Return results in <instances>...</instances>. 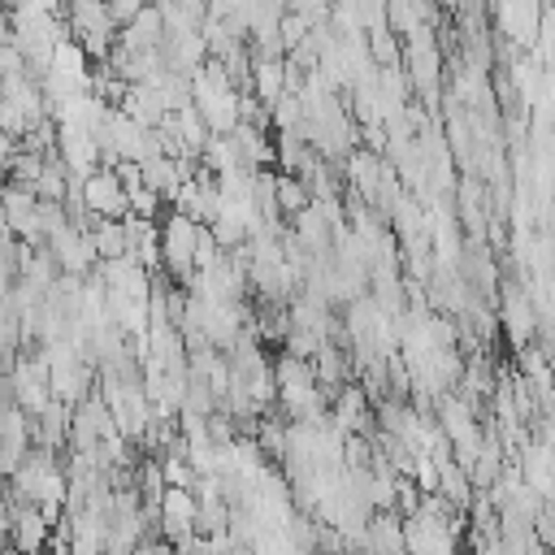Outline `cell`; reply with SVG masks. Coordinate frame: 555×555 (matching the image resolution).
<instances>
[{
	"label": "cell",
	"instance_id": "cell-1",
	"mask_svg": "<svg viewBox=\"0 0 555 555\" xmlns=\"http://www.w3.org/2000/svg\"><path fill=\"white\" fill-rule=\"evenodd\" d=\"M195 238H199V221L186 217L182 208H169V217L160 221V243H165V269L173 278H191L195 273Z\"/></svg>",
	"mask_w": 555,
	"mask_h": 555
},
{
	"label": "cell",
	"instance_id": "cell-7",
	"mask_svg": "<svg viewBox=\"0 0 555 555\" xmlns=\"http://www.w3.org/2000/svg\"><path fill=\"white\" fill-rule=\"evenodd\" d=\"M165 39H169V22H165V9H160L156 0H147V4H143V13H139L130 26H121V30H117V43H121V48H130V52L160 48Z\"/></svg>",
	"mask_w": 555,
	"mask_h": 555
},
{
	"label": "cell",
	"instance_id": "cell-11",
	"mask_svg": "<svg viewBox=\"0 0 555 555\" xmlns=\"http://www.w3.org/2000/svg\"><path fill=\"white\" fill-rule=\"evenodd\" d=\"M308 204H312V186H308L299 173L278 169V208H282V217H295V212H304Z\"/></svg>",
	"mask_w": 555,
	"mask_h": 555
},
{
	"label": "cell",
	"instance_id": "cell-9",
	"mask_svg": "<svg viewBox=\"0 0 555 555\" xmlns=\"http://www.w3.org/2000/svg\"><path fill=\"white\" fill-rule=\"evenodd\" d=\"M195 104L208 117L212 134H234L238 121H243V95H238V87L234 91H217V95H199Z\"/></svg>",
	"mask_w": 555,
	"mask_h": 555
},
{
	"label": "cell",
	"instance_id": "cell-5",
	"mask_svg": "<svg viewBox=\"0 0 555 555\" xmlns=\"http://www.w3.org/2000/svg\"><path fill=\"white\" fill-rule=\"evenodd\" d=\"M30 451H35V416L9 395V408H4V442H0V464H4V473L13 477L17 464H22Z\"/></svg>",
	"mask_w": 555,
	"mask_h": 555
},
{
	"label": "cell",
	"instance_id": "cell-13",
	"mask_svg": "<svg viewBox=\"0 0 555 555\" xmlns=\"http://www.w3.org/2000/svg\"><path fill=\"white\" fill-rule=\"evenodd\" d=\"M369 48L377 65H403V35H395L390 26H373L369 30Z\"/></svg>",
	"mask_w": 555,
	"mask_h": 555
},
{
	"label": "cell",
	"instance_id": "cell-4",
	"mask_svg": "<svg viewBox=\"0 0 555 555\" xmlns=\"http://www.w3.org/2000/svg\"><path fill=\"white\" fill-rule=\"evenodd\" d=\"M4 225L26 238V243H43V230H39V191L30 182H9L4 186Z\"/></svg>",
	"mask_w": 555,
	"mask_h": 555
},
{
	"label": "cell",
	"instance_id": "cell-8",
	"mask_svg": "<svg viewBox=\"0 0 555 555\" xmlns=\"http://www.w3.org/2000/svg\"><path fill=\"white\" fill-rule=\"evenodd\" d=\"M117 108H126L139 126H160L165 113H173V108L165 104V95H160L156 82H130V91H126V100H121Z\"/></svg>",
	"mask_w": 555,
	"mask_h": 555
},
{
	"label": "cell",
	"instance_id": "cell-17",
	"mask_svg": "<svg viewBox=\"0 0 555 555\" xmlns=\"http://www.w3.org/2000/svg\"><path fill=\"white\" fill-rule=\"evenodd\" d=\"M113 4V17H117V26H130L139 13H143V4L147 0H108Z\"/></svg>",
	"mask_w": 555,
	"mask_h": 555
},
{
	"label": "cell",
	"instance_id": "cell-16",
	"mask_svg": "<svg viewBox=\"0 0 555 555\" xmlns=\"http://www.w3.org/2000/svg\"><path fill=\"white\" fill-rule=\"evenodd\" d=\"M160 199H165L160 191H152V186H139V191L130 195V208H134L139 217H156V212H160Z\"/></svg>",
	"mask_w": 555,
	"mask_h": 555
},
{
	"label": "cell",
	"instance_id": "cell-15",
	"mask_svg": "<svg viewBox=\"0 0 555 555\" xmlns=\"http://www.w3.org/2000/svg\"><path fill=\"white\" fill-rule=\"evenodd\" d=\"M43 165H48V156L43 152H30V147H22L17 156H9V182H39V173H43Z\"/></svg>",
	"mask_w": 555,
	"mask_h": 555
},
{
	"label": "cell",
	"instance_id": "cell-2",
	"mask_svg": "<svg viewBox=\"0 0 555 555\" xmlns=\"http://www.w3.org/2000/svg\"><path fill=\"white\" fill-rule=\"evenodd\" d=\"M499 325H503V334H507V343H512L516 351L538 338V304H533L529 286L503 282V295H499Z\"/></svg>",
	"mask_w": 555,
	"mask_h": 555
},
{
	"label": "cell",
	"instance_id": "cell-10",
	"mask_svg": "<svg viewBox=\"0 0 555 555\" xmlns=\"http://www.w3.org/2000/svg\"><path fill=\"white\" fill-rule=\"evenodd\" d=\"M286 91V56H256L251 65V95L260 104H273Z\"/></svg>",
	"mask_w": 555,
	"mask_h": 555
},
{
	"label": "cell",
	"instance_id": "cell-18",
	"mask_svg": "<svg viewBox=\"0 0 555 555\" xmlns=\"http://www.w3.org/2000/svg\"><path fill=\"white\" fill-rule=\"evenodd\" d=\"M542 4H546V9H555V0H542Z\"/></svg>",
	"mask_w": 555,
	"mask_h": 555
},
{
	"label": "cell",
	"instance_id": "cell-12",
	"mask_svg": "<svg viewBox=\"0 0 555 555\" xmlns=\"http://www.w3.org/2000/svg\"><path fill=\"white\" fill-rule=\"evenodd\" d=\"M95 247H100V260L126 256V251H130V230H126V217H104V221L95 225Z\"/></svg>",
	"mask_w": 555,
	"mask_h": 555
},
{
	"label": "cell",
	"instance_id": "cell-6",
	"mask_svg": "<svg viewBox=\"0 0 555 555\" xmlns=\"http://www.w3.org/2000/svg\"><path fill=\"white\" fill-rule=\"evenodd\" d=\"M195 520H199V494L191 486H169L160 499V533L178 542L195 533Z\"/></svg>",
	"mask_w": 555,
	"mask_h": 555
},
{
	"label": "cell",
	"instance_id": "cell-14",
	"mask_svg": "<svg viewBox=\"0 0 555 555\" xmlns=\"http://www.w3.org/2000/svg\"><path fill=\"white\" fill-rule=\"evenodd\" d=\"M269 117H273L278 130H295V126L304 121V100H299V91H282V95L269 104Z\"/></svg>",
	"mask_w": 555,
	"mask_h": 555
},
{
	"label": "cell",
	"instance_id": "cell-3",
	"mask_svg": "<svg viewBox=\"0 0 555 555\" xmlns=\"http://www.w3.org/2000/svg\"><path fill=\"white\" fill-rule=\"evenodd\" d=\"M82 204L91 212H100V217H130L134 212L130 208V191H126V182H121V173L113 165H100L95 173L82 178Z\"/></svg>",
	"mask_w": 555,
	"mask_h": 555
}]
</instances>
